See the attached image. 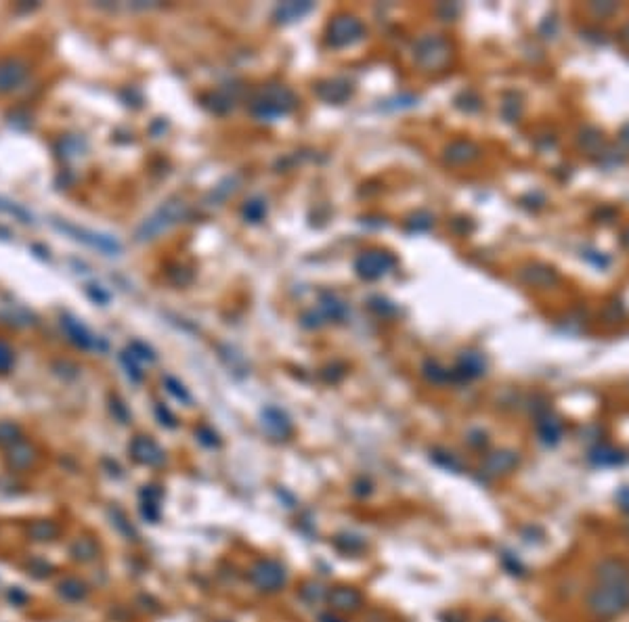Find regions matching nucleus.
<instances>
[{
    "label": "nucleus",
    "mask_w": 629,
    "mask_h": 622,
    "mask_svg": "<svg viewBox=\"0 0 629 622\" xmlns=\"http://www.w3.org/2000/svg\"><path fill=\"white\" fill-rule=\"evenodd\" d=\"M587 605L602 618L619 616L629 607V570L621 560H602L598 564Z\"/></svg>",
    "instance_id": "nucleus-1"
},
{
    "label": "nucleus",
    "mask_w": 629,
    "mask_h": 622,
    "mask_svg": "<svg viewBox=\"0 0 629 622\" xmlns=\"http://www.w3.org/2000/svg\"><path fill=\"white\" fill-rule=\"evenodd\" d=\"M296 105L298 99L292 89H288L286 84H266L250 99V113L256 120L273 122L292 113Z\"/></svg>",
    "instance_id": "nucleus-2"
},
{
    "label": "nucleus",
    "mask_w": 629,
    "mask_h": 622,
    "mask_svg": "<svg viewBox=\"0 0 629 622\" xmlns=\"http://www.w3.org/2000/svg\"><path fill=\"white\" fill-rule=\"evenodd\" d=\"M189 216V203L183 199H170L164 205H160L152 216L143 220V224L136 228V241H152L158 239L164 232H168L172 226L183 222Z\"/></svg>",
    "instance_id": "nucleus-3"
},
{
    "label": "nucleus",
    "mask_w": 629,
    "mask_h": 622,
    "mask_svg": "<svg viewBox=\"0 0 629 622\" xmlns=\"http://www.w3.org/2000/svg\"><path fill=\"white\" fill-rule=\"evenodd\" d=\"M288 578H290V572H288L286 564L275 558H260L248 570L250 585L258 593H264V595H275L279 591H284L288 585Z\"/></svg>",
    "instance_id": "nucleus-4"
},
{
    "label": "nucleus",
    "mask_w": 629,
    "mask_h": 622,
    "mask_svg": "<svg viewBox=\"0 0 629 622\" xmlns=\"http://www.w3.org/2000/svg\"><path fill=\"white\" fill-rule=\"evenodd\" d=\"M365 38V26L351 13H340L327 24L325 40L331 48H348Z\"/></svg>",
    "instance_id": "nucleus-5"
},
{
    "label": "nucleus",
    "mask_w": 629,
    "mask_h": 622,
    "mask_svg": "<svg viewBox=\"0 0 629 622\" xmlns=\"http://www.w3.org/2000/svg\"><path fill=\"white\" fill-rule=\"evenodd\" d=\"M394 266H396V258L390 252L378 248L361 252L355 260V271L365 281H378L388 273H392Z\"/></svg>",
    "instance_id": "nucleus-6"
},
{
    "label": "nucleus",
    "mask_w": 629,
    "mask_h": 622,
    "mask_svg": "<svg viewBox=\"0 0 629 622\" xmlns=\"http://www.w3.org/2000/svg\"><path fill=\"white\" fill-rule=\"evenodd\" d=\"M55 226L61 232H65V235L72 237V239L91 246L93 250H99L105 256H118L122 252L120 241L113 239V237H109V235H103V232H97V230L84 228V226H74V224H69V222H55Z\"/></svg>",
    "instance_id": "nucleus-7"
},
{
    "label": "nucleus",
    "mask_w": 629,
    "mask_h": 622,
    "mask_svg": "<svg viewBox=\"0 0 629 622\" xmlns=\"http://www.w3.org/2000/svg\"><path fill=\"white\" fill-rule=\"evenodd\" d=\"M325 603L329 605L331 612L342 614V616H353L359 614L365 607V595L355 587V585H334L327 591V599Z\"/></svg>",
    "instance_id": "nucleus-8"
},
{
    "label": "nucleus",
    "mask_w": 629,
    "mask_h": 622,
    "mask_svg": "<svg viewBox=\"0 0 629 622\" xmlns=\"http://www.w3.org/2000/svg\"><path fill=\"white\" fill-rule=\"evenodd\" d=\"M449 57L447 42L441 36H422L413 44V59L422 69H439Z\"/></svg>",
    "instance_id": "nucleus-9"
},
{
    "label": "nucleus",
    "mask_w": 629,
    "mask_h": 622,
    "mask_svg": "<svg viewBox=\"0 0 629 622\" xmlns=\"http://www.w3.org/2000/svg\"><path fill=\"white\" fill-rule=\"evenodd\" d=\"M260 426H262V432L271 440H277V442L290 440V436L294 434V423H292L290 415L275 405H266L260 409Z\"/></svg>",
    "instance_id": "nucleus-10"
},
{
    "label": "nucleus",
    "mask_w": 629,
    "mask_h": 622,
    "mask_svg": "<svg viewBox=\"0 0 629 622\" xmlns=\"http://www.w3.org/2000/svg\"><path fill=\"white\" fill-rule=\"evenodd\" d=\"M128 450H130V457L138 465H145V468H162L166 461L164 448L152 436H134Z\"/></svg>",
    "instance_id": "nucleus-11"
},
{
    "label": "nucleus",
    "mask_w": 629,
    "mask_h": 622,
    "mask_svg": "<svg viewBox=\"0 0 629 622\" xmlns=\"http://www.w3.org/2000/svg\"><path fill=\"white\" fill-rule=\"evenodd\" d=\"M28 77V65L21 59L0 61V93H11L24 84Z\"/></svg>",
    "instance_id": "nucleus-12"
},
{
    "label": "nucleus",
    "mask_w": 629,
    "mask_h": 622,
    "mask_svg": "<svg viewBox=\"0 0 629 622\" xmlns=\"http://www.w3.org/2000/svg\"><path fill=\"white\" fill-rule=\"evenodd\" d=\"M317 97L325 103H331V105H340L344 103L346 99H351L353 95V84L346 80V77H331V80H325V82H319L317 89H315Z\"/></svg>",
    "instance_id": "nucleus-13"
},
{
    "label": "nucleus",
    "mask_w": 629,
    "mask_h": 622,
    "mask_svg": "<svg viewBox=\"0 0 629 622\" xmlns=\"http://www.w3.org/2000/svg\"><path fill=\"white\" fill-rule=\"evenodd\" d=\"M331 542L342 556H361L367 549V540L361 534L351 532V530L338 532Z\"/></svg>",
    "instance_id": "nucleus-14"
},
{
    "label": "nucleus",
    "mask_w": 629,
    "mask_h": 622,
    "mask_svg": "<svg viewBox=\"0 0 629 622\" xmlns=\"http://www.w3.org/2000/svg\"><path fill=\"white\" fill-rule=\"evenodd\" d=\"M317 315H319L321 323H325V321H342V319L346 317V304H344L338 295L325 291V293H321V298H319Z\"/></svg>",
    "instance_id": "nucleus-15"
},
{
    "label": "nucleus",
    "mask_w": 629,
    "mask_h": 622,
    "mask_svg": "<svg viewBox=\"0 0 629 622\" xmlns=\"http://www.w3.org/2000/svg\"><path fill=\"white\" fill-rule=\"evenodd\" d=\"M313 3H282L279 7H275L273 11V19L277 24H294V21H300L304 15H309L313 11Z\"/></svg>",
    "instance_id": "nucleus-16"
},
{
    "label": "nucleus",
    "mask_w": 629,
    "mask_h": 622,
    "mask_svg": "<svg viewBox=\"0 0 629 622\" xmlns=\"http://www.w3.org/2000/svg\"><path fill=\"white\" fill-rule=\"evenodd\" d=\"M239 95H241V89H239V86H235V84L223 86L221 91L212 93V97H210V109H212L215 113H221V116H223V113H227V111H231V109L235 107Z\"/></svg>",
    "instance_id": "nucleus-17"
},
{
    "label": "nucleus",
    "mask_w": 629,
    "mask_h": 622,
    "mask_svg": "<svg viewBox=\"0 0 629 622\" xmlns=\"http://www.w3.org/2000/svg\"><path fill=\"white\" fill-rule=\"evenodd\" d=\"M518 463V455L516 452H510V450H502V452H495L486 459V472L491 476H500V474H508L516 468Z\"/></svg>",
    "instance_id": "nucleus-18"
},
{
    "label": "nucleus",
    "mask_w": 629,
    "mask_h": 622,
    "mask_svg": "<svg viewBox=\"0 0 629 622\" xmlns=\"http://www.w3.org/2000/svg\"><path fill=\"white\" fill-rule=\"evenodd\" d=\"M327 591L329 587H325L321 580H315V578H309L300 585L298 589V597L300 601H304L307 605H317V603H323L327 599Z\"/></svg>",
    "instance_id": "nucleus-19"
},
{
    "label": "nucleus",
    "mask_w": 629,
    "mask_h": 622,
    "mask_svg": "<svg viewBox=\"0 0 629 622\" xmlns=\"http://www.w3.org/2000/svg\"><path fill=\"white\" fill-rule=\"evenodd\" d=\"M59 595H61L65 601H74V603H78V601H84V599L89 597V587H86L84 580L69 576V578H65V580L59 583Z\"/></svg>",
    "instance_id": "nucleus-20"
},
{
    "label": "nucleus",
    "mask_w": 629,
    "mask_h": 622,
    "mask_svg": "<svg viewBox=\"0 0 629 622\" xmlns=\"http://www.w3.org/2000/svg\"><path fill=\"white\" fill-rule=\"evenodd\" d=\"M141 513L143 518H147L149 522H158L160 520V501H162V491L156 486H145L141 493Z\"/></svg>",
    "instance_id": "nucleus-21"
},
{
    "label": "nucleus",
    "mask_w": 629,
    "mask_h": 622,
    "mask_svg": "<svg viewBox=\"0 0 629 622\" xmlns=\"http://www.w3.org/2000/svg\"><path fill=\"white\" fill-rule=\"evenodd\" d=\"M69 554H72V558L76 562H93L99 556V545H97V540L91 538V536H80L72 542Z\"/></svg>",
    "instance_id": "nucleus-22"
},
{
    "label": "nucleus",
    "mask_w": 629,
    "mask_h": 622,
    "mask_svg": "<svg viewBox=\"0 0 629 622\" xmlns=\"http://www.w3.org/2000/svg\"><path fill=\"white\" fill-rule=\"evenodd\" d=\"M28 534L32 536V540H38V542L53 540L59 534V526L55 522H51V520H36V522L30 524Z\"/></svg>",
    "instance_id": "nucleus-23"
},
{
    "label": "nucleus",
    "mask_w": 629,
    "mask_h": 622,
    "mask_svg": "<svg viewBox=\"0 0 629 622\" xmlns=\"http://www.w3.org/2000/svg\"><path fill=\"white\" fill-rule=\"evenodd\" d=\"M63 325H65L67 333L72 336V340H74L78 346H82V348H95V346H97L95 338H93L80 323H76V321H72V319H63Z\"/></svg>",
    "instance_id": "nucleus-24"
},
{
    "label": "nucleus",
    "mask_w": 629,
    "mask_h": 622,
    "mask_svg": "<svg viewBox=\"0 0 629 622\" xmlns=\"http://www.w3.org/2000/svg\"><path fill=\"white\" fill-rule=\"evenodd\" d=\"M241 214H244V218L248 222H260V220H264V216H266V203H264V199L254 197V199L246 201L244 208H241Z\"/></svg>",
    "instance_id": "nucleus-25"
},
{
    "label": "nucleus",
    "mask_w": 629,
    "mask_h": 622,
    "mask_svg": "<svg viewBox=\"0 0 629 622\" xmlns=\"http://www.w3.org/2000/svg\"><path fill=\"white\" fill-rule=\"evenodd\" d=\"M432 461L441 468L449 470V472H462L464 465L462 461L453 455V452H447V450H432Z\"/></svg>",
    "instance_id": "nucleus-26"
},
{
    "label": "nucleus",
    "mask_w": 629,
    "mask_h": 622,
    "mask_svg": "<svg viewBox=\"0 0 629 622\" xmlns=\"http://www.w3.org/2000/svg\"><path fill=\"white\" fill-rule=\"evenodd\" d=\"M9 459H11V465H13V468L24 470V468H28V465L32 463L34 455H32V448H30L28 444H15Z\"/></svg>",
    "instance_id": "nucleus-27"
},
{
    "label": "nucleus",
    "mask_w": 629,
    "mask_h": 622,
    "mask_svg": "<svg viewBox=\"0 0 629 622\" xmlns=\"http://www.w3.org/2000/svg\"><path fill=\"white\" fill-rule=\"evenodd\" d=\"M539 436L547 444L558 442V438H560V423H558L556 419H541V423H539Z\"/></svg>",
    "instance_id": "nucleus-28"
},
{
    "label": "nucleus",
    "mask_w": 629,
    "mask_h": 622,
    "mask_svg": "<svg viewBox=\"0 0 629 622\" xmlns=\"http://www.w3.org/2000/svg\"><path fill=\"white\" fill-rule=\"evenodd\" d=\"M237 189H239V179H237V176H229L227 181H223V183L212 191V199H215V201H225V199H229Z\"/></svg>",
    "instance_id": "nucleus-29"
},
{
    "label": "nucleus",
    "mask_w": 629,
    "mask_h": 622,
    "mask_svg": "<svg viewBox=\"0 0 629 622\" xmlns=\"http://www.w3.org/2000/svg\"><path fill=\"white\" fill-rule=\"evenodd\" d=\"M111 524L124 534V536H128V538H136V532H134V528H132V524L128 522V518L124 515V511H120V509H111Z\"/></svg>",
    "instance_id": "nucleus-30"
},
{
    "label": "nucleus",
    "mask_w": 629,
    "mask_h": 622,
    "mask_svg": "<svg viewBox=\"0 0 629 622\" xmlns=\"http://www.w3.org/2000/svg\"><path fill=\"white\" fill-rule=\"evenodd\" d=\"M166 390L176 399V401H181V403H185V405H191V394L185 390V385L183 383H179L176 379H172V377H166Z\"/></svg>",
    "instance_id": "nucleus-31"
},
{
    "label": "nucleus",
    "mask_w": 629,
    "mask_h": 622,
    "mask_svg": "<svg viewBox=\"0 0 629 622\" xmlns=\"http://www.w3.org/2000/svg\"><path fill=\"white\" fill-rule=\"evenodd\" d=\"M195 436H197V440L203 444V446H208V448H219L221 446V438H219V434L215 432V430H210V428H199V430H195Z\"/></svg>",
    "instance_id": "nucleus-32"
},
{
    "label": "nucleus",
    "mask_w": 629,
    "mask_h": 622,
    "mask_svg": "<svg viewBox=\"0 0 629 622\" xmlns=\"http://www.w3.org/2000/svg\"><path fill=\"white\" fill-rule=\"evenodd\" d=\"M430 224H432V218H430L428 214H424V212H419V214H415L411 220H407L409 230H426Z\"/></svg>",
    "instance_id": "nucleus-33"
},
{
    "label": "nucleus",
    "mask_w": 629,
    "mask_h": 622,
    "mask_svg": "<svg viewBox=\"0 0 629 622\" xmlns=\"http://www.w3.org/2000/svg\"><path fill=\"white\" fill-rule=\"evenodd\" d=\"M372 493H374V484H372L367 478H359V480L353 484V495L359 497V499H367Z\"/></svg>",
    "instance_id": "nucleus-34"
},
{
    "label": "nucleus",
    "mask_w": 629,
    "mask_h": 622,
    "mask_svg": "<svg viewBox=\"0 0 629 622\" xmlns=\"http://www.w3.org/2000/svg\"><path fill=\"white\" fill-rule=\"evenodd\" d=\"M11 365H13V352L5 342H0V373L9 371Z\"/></svg>",
    "instance_id": "nucleus-35"
},
{
    "label": "nucleus",
    "mask_w": 629,
    "mask_h": 622,
    "mask_svg": "<svg viewBox=\"0 0 629 622\" xmlns=\"http://www.w3.org/2000/svg\"><path fill=\"white\" fill-rule=\"evenodd\" d=\"M30 572L34 574V576H38V578H44V576H48L51 574V564H46V562H40V560H32L30 562Z\"/></svg>",
    "instance_id": "nucleus-36"
},
{
    "label": "nucleus",
    "mask_w": 629,
    "mask_h": 622,
    "mask_svg": "<svg viewBox=\"0 0 629 622\" xmlns=\"http://www.w3.org/2000/svg\"><path fill=\"white\" fill-rule=\"evenodd\" d=\"M19 436V430L11 423H3L0 426V442H15Z\"/></svg>",
    "instance_id": "nucleus-37"
},
{
    "label": "nucleus",
    "mask_w": 629,
    "mask_h": 622,
    "mask_svg": "<svg viewBox=\"0 0 629 622\" xmlns=\"http://www.w3.org/2000/svg\"><path fill=\"white\" fill-rule=\"evenodd\" d=\"M156 411H158V417L162 419V423H164V426H168V428H174V426H176V417H174V415H172V413H170L166 407L158 405V407H156Z\"/></svg>",
    "instance_id": "nucleus-38"
},
{
    "label": "nucleus",
    "mask_w": 629,
    "mask_h": 622,
    "mask_svg": "<svg viewBox=\"0 0 629 622\" xmlns=\"http://www.w3.org/2000/svg\"><path fill=\"white\" fill-rule=\"evenodd\" d=\"M319 622H346L344 620V616L342 614H336V612H325V614H321L319 616Z\"/></svg>",
    "instance_id": "nucleus-39"
},
{
    "label": "nucleus",
    "mask_w": 629,
    "mask_h": 622,
    "mask_svg": "<svg viewBox=\"0 0 629 622\" xmlns=\"http://www.w3.org/2000/svg\"><path fill=\"white\" fill-rule=\"evenodd\" d=\"M447 620H451V622H464V616L457 614V612H451V614L447 616Z\"/></svg>",
    "instance_id": "nucleus-40"
},
{
    "label": "nucleus",
    "mask_w": 629,
    "mask_h": 622,
    "mask_svg": "<svg viewBox=\"0 0 629 622\" xmlns=\"http://www.w3.org/2000/svg\"><path fill=\"white\" fill-rule=\"evenodd\" d=\"M482 622H504L502 618H498V616H489V618H484Z\"/></svg>",
    "instance_id": "nucleus-41"
},
{
    "label": "nucleus",
    "mask_w": 629,
    "mask_h": 622,
    "mask_svg": "<svg viewBox=\"0 0 629 622\" xmlns=\"http://www.w3.org/2000/svg\"><path fill=\"white\" fill-rule=\"evenodd\" d=\"M217 622H233V620H217Z\"/></svg>",
    "instance_id": "nucleus-42"
}]
</instances>
